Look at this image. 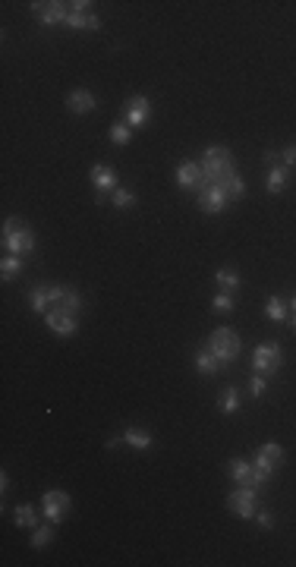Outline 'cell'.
I'll use <instances>...</instances> for the list:
<instances>
[{
    "label": "cell",
    "mask_w": 296,
    "mask_h": 567,
    "mask_svg": "<svg viewBox=\"0 0 296 567\" xmlns=\"http://www.w3.org/2000/svg\"><path fill=\"white\" fill-rule=\"evenodd\" d=\"M199 167H202V176H205V186H220V183H227L233 174H237V167H233V155H230V148H224V145H211V148H205Z\"/></svg>",
    "instance_id": "cell-1"
},
{
    "label": "cell",
    "mask_w": 296,
    "mask_h": 567,
    "mask_svg": "<svg viewBox=\"0 0 296 567\" xmlns=\"http://www.w3.org/2000/svg\"><path fill=\"white\" fill-rule=\"evenodd\" d=\"M3 249L10 255H29L35 249V233L29 230V224H22L19 218L3 220Z\"/></svg>",
    "instance_id": "cell-2"
},
{
    "label": "cell",
    "mask_w": 296,
    "mask_h": 567,
    "mask_svg": "<svg viewBox=\"0 0 296 567\" xmlns=\"http://www.w3.org/2000/svg\"><path fill=\"white\" fill-rule=\"evenodd\" d=\"M208 350H211L224 365H230L233 359L239 356L237 331H233V328H218V331H211V337H208Z\"/></svg>",
    "instance_id": "cell-3"
},
{
    "label": "cell",
    "mask_w": 296,
    "mask_h": 567,
    "mask_svg": "<svg viewBox=\"0 0 296 567\" xmlns=\"http://www.w3.org/2000/svg\"><path fill=\"white\" fill-rule=\"evenodd\" d=\"M283 365V350L281 344H262L255 346V353H252V372H258V375H274L277 369Z\"/></svg>",
    "instance_id": "cell-4"
},
{
    "label": "cell",
    "mask_w": 296,
    "mask_h": 567,
    "mask_svg": "<svg viewBox=\"0 0 296 567\" xmlns=\"http://www.w3.org/2000/svg\"><path fill=\"white\" fill-rule=\"evenodd\" d=\"M227 507L239 517V520H252L258 510V489H249V485H239L237 491H230L227 498Z\"/></svg>",
    "instance_id": "cell-5"
},
{
    "label": "cell",
    "mask_w": 296,
    "mask_h": 567,
    "mask_svg": "<svg viewBox=\"0 0 296 567\" xmlns=\"http://www.w3.org/2000/svg\"><path fill=\"white\" fill-rule=\"evenodd\" d=\"M227 472H230V479L237 485H249V489H262V485L268 482V476H265L262 470H255V466L243 457H233L230 463H227Z\"/></svg>",
    "instance_id": "cell-6"
},
{
    "label": "cell",
    "mask_w": 296,
    "mask_h": 567,
    "mask_svg": "<svg viewBox=\"0 0 296 567\" xmlns=\"http://www.w3.org/2000/svg\"><path fill=\"white\" fill-rule=\"evenodd\" d=\"M48 293H50V312H69V315H76V312L82 309V296L76 293L73 287H60V284H50Z\"/></svg>",
    "instance_id": "cell-7"
},
{
    "label": "cell",
    "mask_w": 296,
    "mask_h": 567,
    "mask_svg": "<svg viewBox=\"0 0 296 567\" xmlns=\"http://www.w3.org/2000/svg\"><path fill=\"white\" fill-rule=\"evenodd\" d=\"M31 13H35V19L44 25H66L69 4H63V0H48V4H41V0H35V4H31Z\"/></svg>",
    "instance_id": "cell-8"
},
{
    "label": "cell",
    "mask_w": 296,
    "mask_h": 567,
    "mask_svg": "<svg viewBox=\"0 0 296 567\" xmlns=\"http://www.w3.org/2000/svg\"><path fill=\"white\" fill-rule=\"evenodd\" d=\"M69 495L66 491H60V489H50V491H44L41 495V510H44V517H48L50 523H60L63 517L69 514Z\"/></svg>",
    "instance_id": "cell-9"
},
{
    "label": "cell",
    "mask_w": 296,
    "mask_h": 567,
    "mask_svg": "<svg viewBox=\"0 0 296 567\" xmlns=\"http://www.w3.org/2000/svg\"><path fill=\"white\" fill-rule=\"evenodd\" d=\"M281 463H283V447H281V444H274V441L262 444V447H258V454L252 457V466H255V470H262L268 479L274 476L277 466H281Z\"/></svg>",
    "instance_id": "cell-10"
},
{
    "label": "cell",
    "mask_w": 296,
    "mask_h": 567,
    "mask_svg": "<svg viewBox=\"0 0 296 567\" xmlns=\"http://www.w3.org/2000/svg\"><path fill=\"white\" fill-rule=\"evenodd\" d=\"M126 120H129L132 130L145 126L151 120V101L145 98V94H132V98L126 101Z\"/></svg>",
    "instance_id": "cell-11"
},
{
    "label": "cell",
    "mask_w": 296,
    "mask_h": 567,
    "mask_svg": "<svg viewBox=\"0 0 296 567\" xmlns=\"http://www.w3.org/2000/svg\"><path fill=\"white\" fill-rule=\"evenodd\" d=\"M227 192L220 186H202L199 189V208L205 214H218V211H224L227 208Z\"/></svg>",
    "instance_id": "cell-12"
},
{
    "label": "cell",
    "mask_w": 296,
    "mask_h": 567,
    "mask_svg": "<svg viewBox=\"0 0 296 567\" xmlns=\"http://www.w3.org/2000/svg\"><path fill=\"white\" fill-rule=\"evenodd\" d=\"M176 186L186 189V192H192V189H202L205 186V176H202V167L195 161H186L176 167Z\"/></svg>",
    "instance_id": "cell-13"
},
{
    "label": "cell",
    "mask_w": 296,
    "mask_h": 567,
    "mask_svg": "<svg viewBox=\"0 0 296 567\" xmlns=\"http://www.w3.org/2000/svg\"><path fill=\"white\" fill-rule=\"evenodd\" d=\"M92 183H94V192H98V202H104V195L117 189V174H113V167H107V164H94Z\"/></svg>",
    "instance_id": "cell-14"
},
{
    "label": "cell",
    "mask_w": 296,
    "mask_h": 567,
    "mask_svg": "<svg viewBox=\"0 0 296 567\" xmlns=\"http://www.w3.org/2000/svg\"><path fill=\"white\" fill-rule=\"evenodd\" d=\"M66 107L82 117V113H92L94 107H98V101H94V94L88 92V88H76V92L66 94Z\"/></svg>",
    "instance_id": "cell-15"
},
{
    "label": "cell",
    "mask_w": 296,
    "mask_h": 567,
    "mask_svg": "<svg viewBox=\"0 0 296 567\" xmlns=\"http://www.w3.org/2000/svg\"><path fill=\"white\" fill-rule=\"evenodd\" d=\"M44 318H48V328H50V331L63 334V337H73L76 328H79L76 315H69V312H48Z\"/></svg>",
    "instance_id": "cell-16"
},
{
    "label": "cell",
    "mask_w": 296,
    "mask_h": 567,
    "mask_svg": "<svg viewBox=\"0 0 296 567\" xmlns=\"http://www.w3.org/2000/svg\"><path fill=\"white\" fill-rule=\"evenodd\" d=\"M290 186V167H283V164H274V167H268V176H265V189H268L271 195L283 192V189Z\"/></svg>",
    "instance_id": "cell-17"
},
{
    "label": "cell",
    "mask_w": 296,
    "mask_h": 567,
    "mask_svg": "<svg viewBox=\"0 0 296 567\" xmlns=\"http://www.w3.org/2000/svg\"><path fill=\"white\" fill-rule=\"evenodd\" d=\"M66 29H92V31H98L101 29V19L94 16V13H76V10H69Z\"/></svg>",
    "instance_id": "cell-18"
},
{
    "label": "cell",
    "mask_w": 296,
    "mask_h": 567,
    "mask_svg": "<svg viewBox=\"0 0 296 567\" xmlns=\"http://www.w3.org/2000/svg\"><path fill=\"white\" fill-rule=\"evenodd\" d=\"M220 365H224V363H220V359L214 356V353L208 350V346H205V350L195 353V369H199L202 375H214V372H220Z\"/></svg>",
    "instance_id": "cell-19"
},
{
    "label": "cell",
    "mask_w": 296,
    "mask_h": 567,
    "mask_svg": "<svg viewBox=\"0 0 296 567\" xmlns=\"http://www.w3.org/2000/svg\"><path fill=\"white\" fill-rule=\"evenodd\" d=\"M123 441L126 444H132L136 451H145V447H151V435L145 432V428H139V426H129L123 432Z\"/></svg>",
    "instance_id": "cell-20"
},
{
    "label": "cell",
    "mask_w": 296,
    "mask_h": 567,
    "mask_svg": "<svg viewBox=\"0 0 296 567\" xmlns=\"http://www.w3.org/2000/svg\"><path fill=\"white\" fill-rule=\"evenodd\" d=\"M265 315H268L271 321H287L290 318V306L281 300V296H271V300L265 302Z\"/></svg>",
    "instance_id": "cell-21"
},
{
    "label": "cell",
    "mask_w": 296,
    "mask_h": 567,
    "mask_svg": "<svg viewBox=\"0 0 296 567\" xmlns=\"http://www.w3.org/2000/svg\"><path fill=\"white\" fill-rule=\"evenodd\" d=\"M214 281H218V287L224 290V293H237L239 284H243V281H239L237 271H230V268H220L218 274H214Z\"/></svg>",
    "instance_id": "cell-22"
},
{
    "label": "cell",
    "mask_w": 296,
    "mask_h": 567,
    "mask_svg": "<svg viewBox=\"0 0 296 567\" xmlns=\"http://www.w3.org/2000/svg\"><path fill=\"white\" fill-rule=\"evenodd\" d=\"M29 302H31V309H35L38 315H48L50 312V293H48V287H35V290H31Z\"/></svg>",
    "instance_id": "cell-23"
},
{
    "label": "cell",
    "mask_w": 296,
    "mask_h": 567,
    "mask_svg": "<svg viewBox=\"0 0 296 567\" xmlns=\"http://www.w3.org/2000/svg\"><path fill=\"white\" fill-rule=\"evenodd\" d=\"M22 255H10V252H6V255L3 258H0V277H3V281H10V277H16L19 274V271H22Z\"/></svg>",
    "instance_id": "cell-24"
},
{
    "label": "cell",
    "mask_w": 296,
    "mask_h": 567,
    "mask_svg": "<svg viewBox=\"0 0 296 567\" xmlns=\"http://www.w3.org/2000/svg\"><path fill=\"white\" fill-rule=\"evenodd\" d=\"M239 410V388H224V394H220V413L224 416H233Z\"/></svg>",
    "instance_id": "cell-25"
},
{
    "label": "cell",
    "mask_w": 296,
    "mask_h": 567,
    "mask_svg": "<svg viewBox=\"0 0 296 567\" xmlns=\"http://www.w3.org/2000/svg\"><path fill=\"white\" fill-rule=\"evenodd\" d=\"M220 189L227 192V199H230V202L233 199H243V195H246V183H243V176H239V174H233L227 183H220Z\"/></svg>",
    "instance_id": "cell-26"
},
{
    "label": "cell",
    "mask_w": 296,
    "mask_h": 567,
    "mask_svg": "<svg viewBox=\"0 0 296 567\" xmlns=\"http://www.w3.org/2000/svg\"><path fill=\"white\" fill-rule=\"evenodd\" d=\"M13 520H16V526H35V523H38V510L31 507V504H19L16 514H13Z\"/></svg>",
    "instance_id": "cell-27"
},
{
    "label": "cell",
    "mask_w": 296,
    "mask_h": 567,
    "mask_svg": "<svg viewBox=\"0 0 296 567\" xmlns=\"http://www.w3.org/2000/svg\"><path fill=\"white\" fill-rule=\"evenodd\" d=\"M233 306H237V302H233V293H224V290H220V293L211 300V309H214V312H218V315L233 312Z\"/></svg>",
    "instance_id": "cell-28"
},
{
    "label": "cell",
    "mask_w": 296,
    "mask_h": 567,
    "mask_svg": "<svg viewBox=\"0 0 296 567\" xmlns=\"http://www.w3.org/2000/svg\"><path fill=\"white\" fill-rule=\"evenodd\" d=\"M129 139H132V130L126 123H113L111 126V142L113 145H129Z\"/></svg>",
    "instance_id": "cell-29"
},
{
    "label": "cell",
    "mask_w": 296,
    "mask_h": 567,
    "mask_svg": "<svg viewBox=\"0 0 296 567\" xmlns=\"http://www.w3.org/2000/svg\"><path fill=\"white\" fill-rule=\"evenodd\" d=\"M113 205H117V208H132V205H136V192L117 186V189H113Z\"/></svg>",
    "instance_id": "cell-30"
},
{
    "label": "cell",
    "mask_w": 296,
    "mask_h": 567,
    "mask_svg": "<svg viewBox=\"0 0 296 567\" xmlns=\"http://www.w3.org/2000/svg\"><path fill=\"white\" fill-rule=\"evenodd\" d=\"M50 539H54V523H50V526H38L35 536H31V545H35V548H44Z\"/></svg>",
    "instance_id": "cell-31"
},
{
    "label": "cell",
    "mask_w": 296,
    "mask_h": 567,
    "mask_svg": "<svg viewBox=\"0 0 296 567\" xmlns=\"http://www.w3.org/2000/svg\"><path fill=\"white\" fill-rule=\"evenodd\" d=\"M265 388H268L265 375H258V372H255V375L249 378V394H252V397H262V394H265Z\"/></svg>",
    "instance_id": "cell-32"
},
{
    "label": "cell",
    "mask_w": 296,
    "mask_h": 567,
    "mask_svg": "<svg viewBox=\"0 0 296 567\" xmlns=\"http://www.w3.org/2000/svg\"><path fill=\"white\" fill-rule=\"evenodd\" d=\"M255 520H258V526H262V529H271V526H274V517H271L268 510H255Z\"/></svg>",
    "instance_id": "cell-33"
},
{
    "label": "cell",
    "mask_w": 296,
    "mask_h": 567,
    "mask_svg": "<svg viewBox=\"0 0 296 567\" xmlns=\"http://www.w3.org/2000/svg\"><path fill=\"white\" fill-rule=\"evenodd\" d=\"M283 167H290V170H293L296 167V145H290V148H283Z\"/></svg>",
    "instance_id": "cell-34"
},
{
    "label": "cell",
    "mask_w": 296,
    "mask_h": 567,
    "mask_svg": "<svg viewBox=\"0 0 296 567\" xmlns=\"http://www.w3.org/2000/svg\"><path fill=\"white\" fill-rule=\"evenodd\" d=\"M277 158H281V155H277V151H265V161H268V167H274V164H277Z\"/></svg>",
    "instance_id": "cell-35"
},
{
    "label": "cell",
    "mask_w": 296,
    "mask_h": 567,
    "mask_svg": "<svg viewBox=\"0 0 296 567\" xmlns=\"http://www.w3.org/2000/svg\"><path fill=\"white\" fill-rule=\"evenodd\" d=\"M290 312H296V296H293V300H290Z\"/></svg>",
    "instance_id": "cell-36"
},
{
    "label": "cell",
    "mask_w": 296,
    "mask_h": 567,
    "mask_svg": "<svg viewBox=\"0 0 296 567\" xmlns=\"http://www.w3.org/2000/svg\"><path fill=\"white\" fill-rule=\"evenodd\" d=\"M293 325H296V312H293Z\"/></svg>",
    "instance_id": "cell-37"
}]
</instances>
